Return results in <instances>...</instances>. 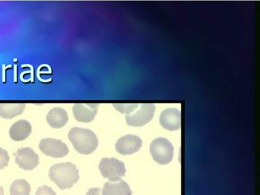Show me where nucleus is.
Here are the masks:
<instances>
[{
	"instance_id": "6",
	"label": "nucleus",
	"mask_w": 260,
	"mask_h": 195,
	"mask_svg": "<svg viewBox=\"0 0 260 195\" xmlns=\"http://www.w3.org/2000/svg\"><path fill=\"white\" fill-rule=\"evenodd\" d=\"M39 147L46 155L55 158L63 157L69 152V149L65 143L60 140L50 138L42 139Z\"/></svg>"
},
{
	"instance_id": "20",
	"label": "nucleus",
	"mask_w": 260,
	"mask_h": 195,
	"mask_svg": "<svg viewBox=\"0 0 260 195\" xmlns=\"http://www.w3.org/2000/svg\"><path fill=\"white\" fill-rule=\"evenodd\" d=\"M101 189L98 187L90 188L86 195H101Z\"/></svg>"
},
{
	"instance_id": "17",
	"label": "nucleus",
	"mask_w": 260,
	"mask_h": 195,
	"mask_svg": "<svg viewBox=\"0 0 260 195\" xmlns=\"http://www.w3.org/2000/svg\"><path fill=\"white\" fill-rule=\"evenodd\" d=\"M30 68V71H26L22 72L20 75V79L23 82H27L30 80L34 81V68L32 65L28 64H23L21 65V68L23 67Z\"/></svg>"
},
{
	"instance_id": "9",
	"label": "nucleus",
	"mask_w": 260,
	"mask_h": 195,
	"mask_svg": "<svg viewBox=\"0 0 260 195\" xmlns=\"http://www.w3.org/2000/svg\"><path fill=\"white\" fill-rule=\"evenodd\" d=\"M99 104L77 103L72 108L75 119L81 122L92 121L97 114Z\"/></svg>"
},
{
	"instance_id": "22",
	"label": "nucleus",
	"mask_w": 260,
	"mask_h": 195,
	"mask_svg": "<svg viewBox=\"0 0 260 195\" xmlns=\"http://www.w3.org/2000/svg\"><path fill=\"white\" fill-rule=\"evenodd\" d=\"M17 66L14 65V82H17V75H16V71H17Z\"/></svg>"
},
{
	"instance_id": "15",
	"label": "nucleus",
	"mask_w": 260,
	"mask_h": 195,
	"mask_svg": "<svg viewBox=\"0 0 260 195\" xmlns=\"http://www.w3.org/2000/svg\"><path fill=\"white\" fill-rule=\"evenodd\" d=\"M31 191L29 183L25 179L14 180L10 186V195H29Z\"/></svg>"
},
{
	"instance_id": "8",
	"label": "nucleus",
	"mask_w": 260,
	"mask_h": 195,
	"mask_svg": "<svg viewBox=\"0 0 260 195\" xmlns=\"http://www.w3.org/2000/svg\"><path fill=\"white\" fill-rule=\"evenodd\" d=\"M142 145L141 139L134 135H126L120 138L115 144L116 150L122 155L133 154L140 149Z\"/></svg>"
},
{
	"instance_id": "13",
	"label": "nucleus",
	"mask_w": 260,
	"mask_h": 195,
	"mask_svg": "<svg viewBox=\"0 0 260 195\" xmlns=\"http://www.w3.org/2000/svg\"><path fill=\"white\" fill-rule=\"evenodd\" d=\"M68 119L67 111L60 107L51 109L46 116L47 123L54 128H60L65 125L68 122Z\"/></svg>"
},
{
	"instance_id": "23",
	"label": "nucleus",
	"mask_w": 260,
	"mask_h": 195,
	"mask_svg": "<svg viewBox=\"0 0 260 195\" xmlns=\"http://www.w3.org/2000/svg\"><path fill=\"white\" fill-rule=\"evenodd\" d=\"M0 195H5L3 187L0 185Z\"/></svg>"
},
{
	"instance_id": "10",
	"label": "nucleus",
	"mask_w": 260,
	"mask_h": 195,
	"mask_svg": "<svg viewBox=\"0 0 260 195\" xmlns=\"http://www.w3.org/2000/svg\"><path fill=\"white\" fill-rule=\"evenodd\" d=\"M159 121L165 129L170 131H177L181 127V113L176 108L166 109L161 112Z\"/></svg>"
},
{
	"instance_id": "12",
	"label": "nucleus",
	"mask_w": 260,
	"mask_h": 195,
	"mask_svg": "<svg viewBox=\"0 0 260 195\" xmlns=\"http://www.w3.org/2000/svg\"><path fill=\"white\" fill-rule=\"evenodd\" d=\"M31 133V125L27 120L22 119L15 122L10 127L9 135L14 141L26 139Z\"/></svg>"
},
{
	"instance_id": "3",
	"label": "nucleus",
	"mask_w": 260,
	"mask_h": 195,
	"mask_svg": "<svg viewBox=\"0 0 260 195\" xmlns=\"http://www.w3.org/2000/svg\"><path fill=\"white\" fill-rule=\"evenodd\" d=\"M150 152L155 161L164 165L172 161L174 155V148L168 139L158 137L150 143Z\"/></svg>"
},
{
	"instance_id": "14",
	"label": "nucleus",
	"mask_w": 260,
	"mask_h": 195,
	"mask_svg": "<svg viewBox=\"0 0 260 195\" xmlns=\"http://www.w3.org/2000/svg\"><path fill=\"white\" fill-rule=\"evenodd\" d=\"M25 107L24 103H0V116L4 119H12L21 114Z\"/></svg>"
},
{
	"instance_id": "2",
	"label": "nucleus",
	"mask_w": 260,
	"mask_h": 195,
	"mask_svg": "<svg viewBox=\"0 0 260 195\" xmlns=\"http://www.w3.org/2000/svg\"><path fill=\"white\" fill-rule=\"evenodd\" d=\"M68 138L75 150L82 154L92 153L99 145L97 136L89 129L74 127L69 131Z\"/></svg>"
},
{
	"instance_id": "16",
	"label": "nucleus",
	"mask_w": 260,
	"mask_h": 195,
	"mask_svg": "<svg viewBox=\"0 0 260 195\" xmlns=\"http://www.w3.org/2000/svg\"><path fill=\"white\" fill-rule=\"evenodd\" d=\"M138 104H113L116 110L122 114L128 115L133 112L139 106Z\"/></svg>"
},
{
	"instance_id": "7",
	"label": "nucleus",
	"mask_w": 260,
	"mask_h": 195,
	"mask_svg": "<svg viewBox=\"0 0 260 195\" xmlns=\"http://www.w3.org/2000/svg\"><path fill=\"white\" fill-rule=\"evenodd\" d=\"M15 163L24 170H32L39 164V157L35 151L29 147L18 148L14 153Z\"/></svg>"
},
{
	"instance_id": "11",
	"label": "nucleus",
	"mask_w": 260,
	"mask_h": 195,
	"mask_svg": "<svg viewBox=\"0 0 260 195\" xmlns=\"http://www.w3.org/2000/svg\"><path fill=\"white\" fill-rule=\"evenodd\" d=\"M102 195H132V191L128 184L120 179L107 181L102 191Z\"/></svg>"
},
{
	"instance_id": "5",
	"label": "nucleus",
	"mask_w": 260,
	"mask_h": 195,
	"mask_svg": "<svg viewBox=\"0 0 260 195\" xmlns=\"http://www.w3.org/2000/svg\"><path fill=\"white\" fill-rule=\"evenodd\" d=\"M155 106L153 104H141L134 113L125 116L126 123L132 126H142L148 123L153 117Z\"/></svg>"
},
{
	"instance_id": "21",
	"label": "nucleus",
	"mask_w": 260,
	"mask_h": 195,
	"mask_svg": "<svg viewBox=\"0 0 260 195\" xmlns=\"http://www.w3.org/2000/svg\"><path fill=\"white\" fill-rule=\"evenodd\" d=\"M12 67V65L11 64H9V65H8L7 66H5V64H3L2 65V81L3 82H5V81H6V75H5V72H6V70L7 69V68H11Z\"/></svg>"
},
{
	"instance_id": "4",
	"label": "nucleus",
	"mask_w": 260,
	"mask_h": 195,
	"mask_svg": "<svg viewBox=\"0 0 260 195\" xmlns=\"http://www.w3.org/2000/svg\"><path fill=\"white\" fill-rule=\"evenodd\" d=\"M102 175L110 181H115L123 177L126 172L124 163L114 157L103 158L99 165Z\"/></svg>"
},
{
	"instance_id": "19",
	"label": "nucleus",
	"mask_w": 260,
	"mask_h": 195,
	"mask_svg": "<svg viewBox=\"0 0 260 195\" xmlns=\"http://www.w3.org/2000/svg\"><path fill=\"white\" fill-rule=\"evenodd\" d=\"M35 195H57V194L51 187L44 185L38 188Z\"/></svg>"
},
{
	"instance_id": "1",
	"label": "nucleus",
	"mask_w": 260,
	"mask_h": 195,
	"mask_svg": "<svg viewBox=\"0 0 260 195\" xmlns=\"http://www.w3.org/2000/svg\"><path fill=\"white\" fill-rule=\"evenodd\" d=\"M49 176L61 189L71 188L79 179L78 170L70 162L53 165L49 169Z\"/></svg>"
},
{
	"instance_id": "18",
	"label": "nucleus",
	"mask_w": 260,
	"mask_h": 195,
	"mask_svg": "<svg viewBox=\"0 0 260 195\" xmlns=\"http://www.w3.org/2000/svg\"><path fill=\"white\" fill-rule=\"evenodd\" d=\"M10 157L7 150L0 147V170L8 165Z\"/></svg>"
}]
</instances>
